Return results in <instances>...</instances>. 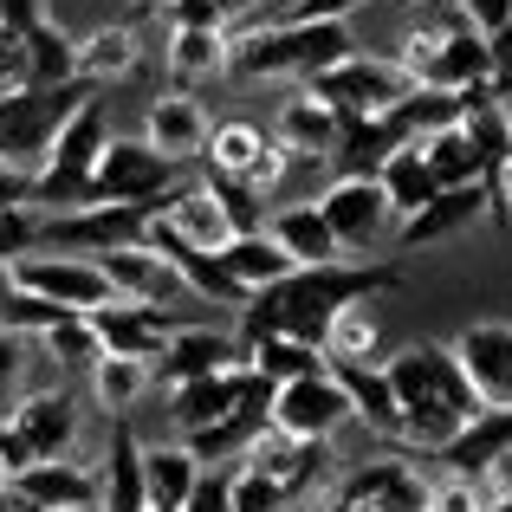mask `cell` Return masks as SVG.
I'll return each instance as SVG.
<instances>
[{"mask_svg":"<svg viewBox=\"0 0 512 512\" xmlns=\"http://www.w3.org/2000/svg\"><path fill=\"white\" fill-rule=\"evenodd\" d=\"M104 104L85 98L72 117L59 124V137L46 143L33 169V214H72V208H91V169H98V150H104Z\"/></svg>","mask_w":512,"mask_h":512,"instance_id":"obj_5","label":"cell"},{"mask_svg":"<svg viewBox=\"0 0 512 512\" xmlns=\"http://www.w3.org/2000/svg\"><path fill=\"white\" fill-rule=\"evenodd\" d=\"M33 85V59H26V39L0 33V98H13V91Z\"/></svg>","mask_w":512,"mask_h":512,"instance_id":"obj_46","label":"cell"},{"mask_svg":"<svg viewBox=\"0 0 512 512\" xmlns=\"http://www.w3.org/2000/svg\"><path fill=\"white\" fill-rule=\"evenodd\" d=\"M240 461H247L253 474H266L292 500V493H305L331 467V441H305V435H279V428H266V435L240 454Z\"/></svg>","mask_w":512,"mask_h":512,"instance_id":"obj_21","label":"cell"},{"mask_svg":"<svg viewBox=\"0 0 512 512\" xmlns=\"http://www.w3.org/2000/svg\"><path fill=\"white\" fill-rule=\"evenodd\" d=\"M39 344H46L52 363H65V370H91V363L104 357V344H98V331H91L85 312H65L59 325H46V331H39Z\"/></svg>","mask_w":512,"mask_h":512,"instance_id":"obj_41","label":"cell"},{"mask_svg":"<svg viewBox=\"0 0 512 512\" xmlns=\"http://www.w3.org/2000/svg\"><path fill=\"white\" fill-rule=\"evenodd\" d=\"M253 7H273V0H221V13L234 20V13H253Z\"/></svg>","mask_w":512,"mask_h":512,"instance_id":"obj_55","label":"cell"},{"mask_svg":"<svg viewBox=\"0 0 512 512\" xmlns=\"http://www.w3.org/2000/svg\"><path fill=\"white\" fill-rule=\"evenodd\" d=\"M402 273L383 260H325V266H292L286 279L247 292L240 305V331L247 338H299V344H318L325 325L357 299H376V292H396Z\"/></svg>","mask_w":512,"mask_h":512,"instance_id":"obj_1","label":"cell"},{"mask_svg":"<svg viewBox=\"0 0 512 512\" xmlns=\"http://www.w3.org/2000/svg\"><path fill=\"white\" fill-rule=\"evenodd\" d=\"M7 208H33V169L0 163V214Z\"/></svg>","mask_w":512,"mask_h":512,"instance_id":"obj_50","label":"cell"},{"mask_svg":"<svg viewBox=\"0 0 512 512\" xmlns=\"http://www.w3.org/2000/svg\"><path fill=\"white\" fill-rule=\"evenodd\" d=\"M104 467H111V474L98 480V506L104 512H143L150 506V493H143V441L130 435V422H117L111 428V454H104Z\"/></svg>","mask_w":512,"mask_h":512,"instance_id":"obj_30","label":"cell"},{"mask_svg":"<svg viewBox=\"0 0 512 512\" xmlns=\"http://www.w3.org/2000/svg\"><path fill=\"white\" fill-rule=\"evenodd\" d=\"M20 370H26V338L0 325V415L13 409V389H20Z\"/></svg>","mask_w":512,"mask_h":512,"instance_id":"obj_47","label":"cell"},{"mask_svg":"<svg viewBox=\"0 0 512 512\" xmlns=\"http://www.w3.org/2000/svg\"><path fill=\"white\" fill-rule=\"evenodd\" d=\"M227 363H247V350H240L234 331H214V325H175L169 344L156 350L150 363V383H188V376H208V370H227Z\"/></svg>","mask_w":512,"mask_h":512,"instance_id":"obj_18","label":"cell"},{"mask_svg":"<svg viewBox=\"0 0 512 512\" xmlns=\"http://www.w3.org/2000/svg\"><path fill=\"white\" fill-rule=\"evenodd\" d=\"M487 208L500 214V221H512V156H506V163L487 175Z\"/></svg>","mask_w":512,"mask_h":512,"instance_id":"obj_53","label":"cell"},{"mask_svg":"<svg viewBox=\"0 0 512 512\" xmlns=\"http://www.w3.org/2000/svg\"><path fill=\"white\" fill-rule=\"evenodd\" d=\"M214 260L227 266V279H234L240 292H260V286H273V279L292 273V253L279 247L266 227H247V234H234L221 253H214Z\"/></svg>","mask_w":512,"mask_h":512,"instance_id":"obj_28","label":"cell"},{"mask_svg":"<svg viewBox=\"0 0 512 512\" xmlns=\"http://www.w3.org/2000/svg\"><path fill=\"white\" fill-rule=\"evenodd\" d=\"M98 260V273L111 279V299H130V305H156V312H169L175 299H182V273L163 260L156 247H143V240H130V247H104L91 253Z\"/></svg>","mask_w":512,"mask_h":512,"instance_id":"obj_13","label":"cell"},{"mask_svg":"<svg viewBox=\"0 0 512 512\" xmlns=\"http://www.w3.org/2000/svg\"><path fill=\"white\" fill-rule=\"evenodd\" d=\"M13 500L26 512H91L98 506V474L78 461H39V467H20V474H7Z\"/></svg>","mask_w":512,"mask_h":512,"instance_id":"obj_20","label":"cell"},{"mask_svg":"<svg viewBox=\"0 0 512 512\" xmlns=\"http://www.w3.org/2000/svg\"><path fill=\"white\" fill-rule=\"evenodd\" d=\"M72 448H78V396H65V389H39L0 415V474L72 461Z\"/></svg>","mask_w":512,"mask_h":512,"instance_id":"obj_6","label":"cell"},{"mask_svg":"<svg viewBox=\"0 0 512 512\" xmlns=\"http://www.w3.org/2000/svg\"><path fill=\"white\" fill-rule=\"evenodd\" d=\"M247 376H253L247 363H227V370H208V376H188V383H175V389H169V409H175V422H182V435L214 428L221 415H234Z\"/></svg>","mask_w":512,"mask_h":512,"instance_id":"obj_24","label":"cell"},{"mask_svg":"<svg viewBox=\"0 0 512 512\" xmlns=\"http://www.w3.org/2000/svg\"><path fill=\"white\" fill-rule=\"evenodd\" d=\"M91 331H98L104 357H137V363H156V350L169 344V318L156 305H130V299H104L98 312H85Z\"/></svg>","mask_w":512,"mask_h":512,"instance_id":"obj_22","label":"cell"},{"mask_svg":"<svg viewBox=\"0 0 512 512\" xmlns=\"http://www.w3.org/2000/svg\"><path fill=\"white\" fill-rule=\"evenodd\" d=\"M331 376H338V389L350 396V422L376 428V435H396L402 441V415H396V389H389L383 363H331Z\"/></svg>","mask_w":512,"mask_h":512,"instance_id":"obj_27","label":"cell"},{"mask_svg":"<svg viewBox=\"0 0 512 512\" xmlns=\"http://www.w3.org/2000/svg\"><path fill=\"white\" fill-rule=\"evenodd\" d=\"M338 137H344V117L325 98H312V91H299L273 124V143L286 156H338Z\"/></svg>","mask_w":512,"mask_h":512,"instance_id":"obj_26","label":"cell"},{"mask_svg":"<svg viewBox=\"0 0 512 512\" xmlns=\"http://www.w3.org/2000/svg\"><path fill=\"white\" fill-rule=\"evenodd\" d=\"M500 117H506V137H512V91L500 98Z\"/></svg>","mask_w":512,"mask_h":512,"instance_id":"obj_57","label":"cell"},{"mask_svg":"<svg viewBox=\"0 0 512 512\" xmlns=\"http://www.w3.org/2000/svg\"><path fill=\"white\" fill-rule=\"evenodd\" d=\"M169 78L195 85V78L227 72V26H169Z\"/></svg>","mask_w":512,"mask_h":512,"instance_id":"obj_31","label":"cell"},{"mask_svg":"<svg viewBox=\"0 0 512 512\" xmlns=\"http://www.w3.org/2000/svg\"><path fill=\"white\" fill-rule=\"evenodd\" d=\"M344 52H357L344 20H266L247 26L240 39H227V72L266 85V78H312L325 65H338Z\"/></svg>","mask_w":512,"mask_h":512,"instance_id":"obj_4","label":"cell"},{"mask_svg":"<svg viewBox=\"0 0 512 512\" xmlns=\"http://www.w3.org/2000/svg\"><path fill=\"white\" fill-rule=\"evenodd\" d=\"M46 20H52L46 0H0V33H13V39H26L33 26H46Z\"/></svg>","mask_w":512,"mask_h":512,"instance_id":"obj_48","label":"cell"},{"mask_svg":"<svg viewBox=\"0 0 512 512\" xmlns=\"http://www.w3.org/2000/svg\"><path fill=\"white\" fill-rule=\"evenodd\" d=\"M428 480L415 461H396V454H383V461H363L350 467V474L338 480V493H350L357 506L370 512H428Z\"/></svg>","mask_w":512,"mask_h":512,"instance_id":"obj_19","label":"cell"},{"mask_svg":"<svg viewBox=\"0 0 512 512\" xmlns=\"http://www.w3.org/2000/svg\"><path fill=\"white\" fill-rule=\"evenodd\" d=\"M72 59H78V78L98 91V85H111V78L137 72V33H130V26H98V33L78 39Z\"/></svg>","mask_w":512,"mask_h":512,"instance_id":"obj_33","label":"cell"},{"mask_svg":"<svg viewBox=\"0 0 512 512\" xmlns=\"http://www.w3.org/2000/svg\"><path fill=\"white\" fill-rule=\"evenodd\" d=\"M266 234H273L279 247L292 253V266H325V260H344L338 234H331V227H325V214H318V201H299V208H279Z\"/></svg>","mask_w":512,"mask_h":512,"instance_id":"obj_29","label":"cell"},{"mask_svg":"<svg viewBox=\"0 0 512 512\" xmlns=\"http://www.w3.org/2000/svg\"><path fill=\"white\" fill-rule=\"evenodd\" d=\"M422 143V163L435 175V188H454V182H487V169H480V150L474 137H467V124H448V130H428Z\"/></svg>","mask_w":512,"mask_h":512,"instance_id":"obj_34","label":"cell"},{"mask_svg":"<svg viewBox=\"0 0 512 512\" xmlns=\"http://www.w3.org/2000/svg\"><path fill=\"white\" fill-rule=\"evenodd\" d=\"M59 318H65V312H59L52 299H39V292H20V286H13L7 299H0V325L20 331V338H39V331L59 325Z\"/></svg>","mask_w":512,"mask_h":512,"instance_id":"obj_43","label":"cell"},{"mask_svg":"<svg viewBox=\"0 0 512 512\" xmlns=\"http://www.w3.org/2000/svg\"><path fill=\"white\" fill-rule=\"evenodd\" d=\"M389 389H396V415H402V441H415L422 454H441L467 422L480 415V396L467 383L454 344H402L383 363Z\"/></svg>","mask_w":512,"mask_h":512,"instance_id":"obj_2","label":"cell"},{"mask_svg":"<svg viewBox=\"0 0 512 512\" xmlns=\"http://www.w3.org/2000/svg\"><path fill=\"white\" fill-rule=\"evenodd\" d=\"M506 448H512V409H480L474 422L441 448V467H454V474H480V467H487L493 454H506Z\"/></svg>","mask_w":512,"mask_h":512,"instance_id":"obj_32","label":"cell"},{"mask_svg":"<svg viewBox=\"0 0 512 512\" xmlns=\"http://www.w3.org/2000/svg\"><path fill=\"white\" fill-rule=\"evenodd\" d=\"M227 512H286V493L273 487L266 474H253L247 461L227 474Z\"/></svg>","mask_w":512,"mask_h":512,"instance_id":"obj_42","label":"cell"},{"mask_svg":"<svg viewBox=\"0 0 512 512\" xmlns=\"http://www.w3.org/2000/svg\"><path fill=\"white\" fill-rule=\"evenodd\" d=\"M454 357H461L480 409H512V325H506V318H480V325H467L461 338H454Z\"/></svg>","mask_w":512,"mask_h":512,"instance_id":"obj_15","label":"cell"},{"mask_svg":"<svg viewBox=\"0 0 512 512\" xmlns=\"http://www.w3.org/2000/svg\"><path fill=\"white\" fill-rule=\"evenodd\" d=\"M182 512H227V474H208V467H201V480L182 500Z\"/></svg>","mask_w":512,"mask_h":512,"instance_id":"obj_51","label":"cell"},{"mask_svg":"<svg viewBox=\"0 0 512 512\" xmlns=\"http://www.w3.org/2000/svg\"><path fill=\"white\" fill-rule=\"evenodd\" d=\"M156 227H169L182 247H201V253H221L227 240L240 234L234 214H227V201L214 195V182H195V188H169V195L150 201Z\"/></svg>","mask_w":512,"mask_h":512,"instance_id":"obj_14","label":"cell"},{"mask_svg":"<svg viewBox=\"0 0 512 512\" xmlns=\"http://www.w3.org/2000/svg\"><path fill=\"white\" fill-rule=\"evenodd\" d=\"M240 350H247V370H260L266 383H292V376L325 370V350L299 344V338H247Z\"/></svg>","mask_w":512,"mask_h":512,"instance_id":"obj_37","label":"cell"},{"mask_svg":"<svg viewBox=\"0 0 512 512\" xmlns=\"http://www.w3.org/2000/svg\"><path fill=\"white\" fill-rule=\"evenodd\" d=\"M318 214H325V227L338 234V247L344 253H357V247H370L376 234H383L396 214H389V195H383V182L376 175H338V182L325 188V201H318Z\"/></svg>","mask_w":512,"mask_h":512,"instance_id":"obj_16","label":"cell"},{"mask_svg":"<svg viewBox=\"0 0 512 512\" xmlns=\"http://www.w3.org/2000/svg\"><path fill=\"white\" fill-rule=\"evenodd\" d=\"M39 247V214L33 208H7L0 214V260H20Z\"/></svg>","mask_w":512,"mask_h":512,"instance_id":"obj_45","label":"cell"},{"mask_svg":"<svg viewBox=\"0 0 512 512\" xmlns=\"http://www.w3.org/2000/svg\"><path fill=\"white\" fill-rule=\"evenodd\" d=\"M175 163L143 137H104L98 169H91V208H143V201L169 195Z\"/></svg>","mask_w":512,"mask_h":512,"instance_id":"obj_9","label":"cell"},{"mask_svg":"<svg viewBox=\"0 0 512 512\" xmlns=\"http://www.w3.org/2000/svg\"><path fill=\"white\" fill-rule=\"evenodd\" d=\"M402 72L428 91H480V85H506L500 72V52L493 39L474 26V13L461 0H428L415 33L402 39Z\"/></svg>","mask_w":512,"mask_h":512,"instance_id":"obj_3","label":"cell"},{"mask_svg":"<svg viewBox=\"0 0 512 512\" xmlns=\"http://www.w3.org/2000/svg\"><path fill=\"white\" fill-rule=\"evenodd\" d=\"M163 13L169 26H227L221 0H163Z\"/></svg>","mask_w":512,"mask_h":512,"instance_id":"obj_49","label":"cell"},{"mask_svg":"<svg viewBox=\"0 0 512 512\" xmlns=\"http://www.w3.org/2000/svg\"><path fill=\"white\" fill-rule=\"evenodd\" d=\"M208 130H214L208 111H201L188 91H163V98L150 104V117H143V143H156L169 163H188V156H201Z\"/></svg>","mask_w":512,"mask_h":512,"instance_id":"obj_25","label":"cell"},{"mask_svg":"<svg viewBox=\"0 0 512 512\" xmlns=\"http://www.w3.org/2000/svg\"><path fill=\"white\" fill-rule=\"evenodd\" d=\"M78 39L72 33H59V26H33V33H26V59H33V85H72L78 78Z\"/></svg>","mask_w":512,"mask_h":512,"instance_id":"obj_40","label":"cell"},{"mask_svg":"<svg viewBox=\"0 0 512 512\" xmlns=\"http://www.w3.org/2000/svg\"><path fill=\"white\" fill-rule=\"evenodd\" d=\"M376 182H383V195H389V214H415L428 195H435V175H428L422 163V143H402L396 156H383V169H376Z\"/></svg>","mask_w":512,"mask_h":512,"instance_id":"obj_35","label":"cell"},{"mask_svg":"<svg viewBox=\"0 0 512 512\" xmlns=\"http://www.w3.org/2000/svg\"><path fill=\"white\" fill-rule=\"evenodd\" d=\"M318 512H370V506H357V500H350V493H338V487H331V500L318 506Z\"/></svg>","mask_w":512,"mask_h":512,"instance_id":"obj_54","label":"cell"},{"mask_svg":"<svg viewBox=\"0 0 512 512\" xmlns=\"http://www.w3.org/2000/svg\"><path fill=\"white\" fill-rule=\"evenodd\" d=\"M480 480L474 474H454V467H441L435 480H428V512H480Z\"/></svg>","mask_w":512,"mask_h":512,"instance_id":"obj_44","label":"cell"},{"mask_svg":"<svg viewBox=\"0 0 512 512\" xmlns=\"http://www.w3.org/2000/svg\"><path fill=\"white\" fill-rule=\"evenodd\" d=\"M201 156L214 163V175H227V182H247L253 195H266V188L286 175V150H279L266 130H253V124H221V130H208Z\"/></svg>","mask_w":512,"mask_h":512,"instance_id":"obj_17","label":"cell"},{"mask_svg":"<svg viewBox=\"0 0 512 512\" xmlns=\"http://www.w3.org/2000/svg\"><path fill=\"white\" fill-rule=\"evenodd\" d=\"M13 292V260H0V299Z\"/></svg>","mask_w":512,"mask_h":512,"instance_id":"obj_56","label":"cell"},{"mask_svg":"<svg viewBox=\"0 0 512 512\" xmlns=\"http://www.w3.org/2000/svg\"><path fill=\"white\" fill-rule=\"evenodd\" d=\"M409 7H428V0H409Z\"/></svg>","mask_w":512,"mask_h":512,"instance_id":"obj_58","label":"cell"},{"mask_svg":"<svg viewBox=\"0 0 512 512\" xmlns=\"http://www.w3.org/2000/svg\"><path fill=\"white\" fill-rule=\"evenodd\" d=\"M91 396H98L111 415H130L143 396H150V363H137V357H98V363H91Z\"/></svg>","mask_w":512,"mask_h":512,"instance_id":"obj_38","label":"cell"},{"mask_svg":"<svg viewBox=\"0 0 512 512\" xmlns=\"http://www.w3.org/2000/svg\"><path fill=\"white\" fill-rule=\"evenodd\" d=\"M201 480V461L188 448H143V493L150 506H182Z\"/></svg>","mask_w":512,"mask_h":512,"instance_id":"obj_36","label":"cell"},{"mask_svg":"<svg viewBox=\"0 0 512 512\" xmlns=\"http://www.w3.org/2000/svg\"><path fill=\"white\" fill-rule=\"evenodd\" d=\"M474 480H480V500H512V448L493 454V461L480 467Z\"/></svg>","mask_w":512,"mask_h":512,"instance_id":"obj_52","label":"cell"},{"mask_svg":"<svg viewBox=\"0 0 512 512\" xmlns=\"http://www.w3.org/2000/svg\"><path fill=\"white\" fill-rule=\"evenodd\" d=\"M487 214V182H454V188H435L415 214H402V247H441L454 240L461 227H474Z\"/></svg>","mask_w":512,"mask_h":512,"instance_id":"obj_23","label":"cell"},{"mask_svg":"<svg viewBox=\"0 0 512 512\" xmlns=\"http://www.w3.org/2000/svg\"><path fill=\"white\" fill-rule=\"evenodd\" d=\"M305 91L325 98L344 124H357V117H383L389 104H402L415 91V78L402 72V59H383V52H344L338 65L305 78Z\"/></svg>","mask_w":512,"mask_h":512,"instance_id":"obj_7","label":"cell"},{"mask_svg":"<svg viewBox=\"0 0 512 512\" xmlns=\"http://www.w3.org/2000/svg\"><path fill=\"white\" fill-rule=\"evenodd\" d=\"M13 286L52 299L59 312H98V305L111 299V279L98 273V260H91V253H59V247L20 253V260H13Z\"/></svg>","mask_w":512,"mask_h":512,"instance_id":"obj_10","label":"cell"},{"mask_svg":"<svg viewBox=\"0 0 512 512\" xmlns=\"http://www.w3.org/2000/svg\"><path fill=\"white\" fill-rule=\"evenodd\" d=\"M266 428H273V383L253 370V376H247V389H240V402H234V415H221L214 428H195L182 448L195 454L201 467H208V461L221 467V461H240V454H247L253 441L266 435Z\"/></svg>","mask_w":512,"mask_h":512,"instance_id":"obj_12","label":"cell"},{"mask_svg":"<svg viewBox=\"0 0 512 512\" xmlns=\"http://www.w3.org/2000/svg\"><path fill=\"white\" fill-rule=\"evenodd\" d=\"M318 350H325V363H363V357H370V350H376V318H370V299L344 305V312L325 325Z\"/></svg>","mask_w":512,"mask_h":512,"instance_id":"obj_39","label":"cell"},{"mask_svg":"<svg viewBox=\"0 0 512 512\" xmlns=\"http://www.w3.org/2000/svg\"><path fill=\"white\" fill-rule=\"evenodd\" d=\"M350 422V396L338 389V376L312 370V376H292V383H273V428L279 435H305V441H331Z\"/></svg>","mask_w":512,"mask_h":512,"instance_id":"obj_11","label":"cell"},{"mask_svg":"<svg viewBox=\"0 0 512 512\" xmlns=\"http://www.w3.org/2000/svg\"><path fill=\"white\" fill-rule=\"evenodd\" d=\"M85 98H98L85 78H72V85H26V91H13V98H0V163L39 169L46 143L59 137V124Z\"/></svg>","mask_w":512,"mask_h":512,"instance_id":"obj_8","label":"cell"}]
</instances>
